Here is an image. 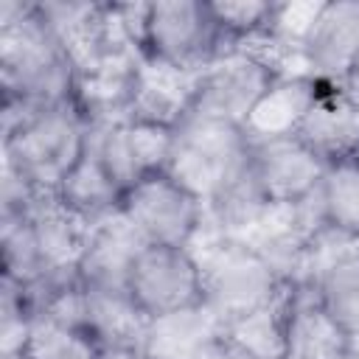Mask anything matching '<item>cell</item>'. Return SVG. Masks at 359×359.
<instances>
[{
	"label": "cell",
	"mask_w": 359,
	"mask_h": 359,
	"mask_svg": "<svg viewBox=\"0 0 359 359\" xmlns=\"http://www.w3.org/2000/svg\"><path fill=\"white\" fill-rule=\"evenodd\" d=\"M76 67L45 22L39 3H0L3 115L73 101Z\"/></svg>",
	"instance_id": "1"
},
{
	"label": "cell",
	"mask_w": 359,
	"mask_h": 359,
	"mask_svg": "<svg viewBox=\"0 0 359 359\" xmlns=\"http://www.w3.org/2000/svg\"><path fill=\"white\" fill-rule=\"evenodd\" d=\"M90 129L73 101L3 115V165L36 194H56L87 151Z\"/></svg>",
	"instance_id": "2"
},
{
	"label": "cell",
	"mask_w": 359,
	"mask_h": 359,
	"mask_svg": "<svg viewBox=\"0 0 359 359\" xmlns=\"http://www.w3.org/2000/svg\"><path fill=\"white\" fill-rule=\"evenodd\" d=\"M202 247H191L202 269V306L222 328L275 303L292 283L252 244L236 236L202 230ZM196 238V241H199ZM194 241V244H196Z\"/></svg>",
	"instance_id": "3"
},
{
	"label": "cell",
	"mask_w": 359,
	"mask_h": 359,
	"mask_svg": "<svg viewBox=\"0 0 359 359\" xmlns=\"http://www.w3.org/2000/svg\"><path fill=\"white\" fill-rule=\"evenodd\" d=\"M252 143L238 123L191 112L174 129L168 174L196 194L205 208L250 174Z\"/></svg>",
	"instance_id": "4"
},
{
	"label": "cell",
	"mask_w": 359,
	"mask_h": 359,
	"mask_svg": "<svg viewBox=\"0 0 359 359\" xmlns=\"http://www.w3.org/2000/svg\"><path fill=\"white\" fill-rule=\"evenodd\" d=\"M233 45L222 34L210 0H157L146 8L140 53L182 70H205Z\"/></svg>",
	"instance_id": "5"
},
{
	"label": "cell",
	"mask_w": 359,
	"mask_h": 359,
	"mask_svg": "<svg viewBox=\"0 0 359 359\" xmlns=\"http://www.w3.org/2000/svg\"><path fill=\"white\" fill-rule=\"evenodd\" d=\"M297 283L311 286L325 314L348 334L359 359V238L325 227L309 247Z\"/></svg>",
	"instance_id": "6"
},
{
	"label": "cell",
	"mask_w": 359,
	"mask_h": 359,
	"mask_svg": "<svg viewBox=\"0 0 359 359\" xmlns=\"http://www.w3.org/2000/svg\"><path fill=\"white\" fill-rule=\"evenodd\" d=\"M121 210L149 244L163 247H194L208 224L205 202L168 171L132 185L121 199Z\"/></svg>",
	"instance_id": "7"
},
{
	"label": "cell",
	"mask_w": 359,
	"mask_h": 359,
	"mask_svg": "<svg viewBox=\"0 0 359 359\" xmlns=\"http://www.w3.org/2000/svg\"><path fill=\"white\" fill-rule=\"evenodd\" d=\"M129 294L149 317L202 306V269L191 247L146 244L129 272Z\"/></svg>",
	"instance_id": "8"
},
{
	"label": "cell",
	"mask_w": 359,
	"mask_h": 359,
	"mask_svg": "<svg viewBox=\"0 0 359 359\" xmlns=\"http://www.w3.org/2000/svg\"><path fill=\"white\" fill-rule=\"evenodd\" d=\"M90 146L98 154L107 174L126 194L140 180L168 168L174 129L146 121H115L90 129Z\"/></svg>",
	"instance_id": "9"
},
{
	"label": "cell",
	"mask_w": 359,
	"mask_h": 359,
	"mask_svg": "<svg viewBox=\"0 0 359 359\" xmlns=\"http://www.w3.org/2000/svg\"><path fill=\"white\" fill-rule=\"evenodd\" d=\"M275 81L278 73L269 65L241 48H230L202 70L194 109L244 129V121Z\"/></svg>",
	"instance_id": "10"
},
{
	"label": "cell",
	"mask_w": 359,
	"mask_h": 359,
	"mask_svg": "<svg viewBox=\"0 0 359 359\" xmlns=\"http://www.w3.org/2000/svg\"><path fill=\"white\" fill-rule=\"evenodd\" d=\"M303 56L317 81L348 87L359 70V0H323Z\"/></svg>",
	"instance_id": "11"
},
{
	"label": "cell",
	"mask_w": 359,
	"mask_h": 359,
	"mask_svg": "<svg viewBox=\"0 0 359 359\" xmlns=\"http://www.w3.org/2000/svg\"><path fill=\"white\" fill-rule=\"evenodd\" d=\"M294 137L325 168L359 160V95L348 87L323 84L300 118Z\"/></svg>",
	"instance_id": "12"
},
{
	"label": "cell",
	"mask_w": 359,
	"mask_h": 359,
	"mask_svg": "<svg viewBox=\"0 0 359 359\" xmlns=\"http://www.w3.org/2000/svg\"><path fill=\"white\" fill-rule=\"evenodd\" d=\"M252 177L269 205H297L317 194L325 165L294 137H272L252 143Z\"/></svg>",
	"instance_id": "13"
},
{
	"label": "cell",
	"mask_w": 359,
	"mask_h": 359,
	"mask_svg": "<svg viewBox=\"0 0 359 359\" xmlns=\"http://www.w3.org/2000/svg\"><path fill=\"white\" fill-rule=\"evenodd\" d=\"M149 241L137 233L129 216L118 208L90 227L84 255L79 261V280L90 289L129 292V272Z\"/></svg>",
	"instance_id": "14"
},
{
	"label": "cell",
	"mask_w": 359,
	"mask_h": 359,
	"mask_svg": "<svg viewBox=\"0 0 359 359\" xmlns=\"http://www.w3.org/2000/svg\"><path fill=\"white\" fill-rule=\"evenodd\" d=\"M202 70H182L149 56H140L137 87L129 118L177 129L196 107Z\"/></svg>",
	"instance_id": "15"
},
{
	"label": "cell",
	"mask_w": 359,
	"mask_h": 359,
	"mask_svg": "<svg viewBox=\"0 0 359 359\" xmlns=\"http://www.w3.org/2000/svg\"><path fill=\"white\" fill-rule=\"evenodd\" d=\"M140 56H143L140 50L112 53L104 62L76 73L73 104L81 109L90 126L129 118L135 87H137Z\"/></svg>",
	"instance_id": "16"
},
{
	"label": "cell",
	"mask_w": 359,
	"mask_h": 359,
	"mask_svg": "<svg viewBox=\"0 0 359 359\" xmlns=\"http://www.w3.org/2000/svg\"><path fill=\"white\" fill-rule=\"evenodd\" d=\"M79 320L107 353H140L149 328V317L137 309L129 292H104L90 286H81Z\"/></svg>",
	"instance_id": "17"
},
{
	"label": "cell",
	"mask_w": 359,
	"mask_h": 359,
	"mask_svg": "<svg viewBox=\"0 0 359 359\" xmlns=\"http://www.w3.org/2000/svg\"><path fill=\"white\" fill-rule=\"evenodd\" d=\"M283 359H353L348 334L325 314L306 283L292 286Z\"/></svg>",
	"instance_id": "18"
},
{
	"label": "cell",
	"mask_w": 359,
	"mask_h": 359,
	"mask_svg": "<svg viewBox=\"0 0 359 359\" xmlns=\"http://www.w3.org/2000/svg\"><path fill=\"white\" fill-rule=\"evenodd\" d=\"M320 87H323V81H317L314 76L278 79L269 87V93L255 104L250 118L244 121V132H247L250 143H264L272 137L294 135L300 118L311 107Z\"/></svg>",
	"instance_id": "19"
},
{
	"label": "cell",
	"mask_w": 359,
	"mask_h": 359,
	"mask_svg": "<svg viewBox=\"0 0 359 359\" xmlns=\"http://www.w3.org/2000/svg\"><path fill=\"white\" fill-rule=\"evenodd\" d=\"M222 331L224 328L205 306L165 314V317L149 320L140 356L143 359H199V353Z\"/></svg>",
	"instance_id": "20"
},
{
	"label": "cell",
	"mask_w": 359,
	"mask_h": 359,
	"mask_svg": "<svg viewBox=\"0 0 359 359\" xmlns=\"http://www.w3.org/2000/svg\"><path fill=\"white\" fill-rule=\"evenodd\" d=\"M25 359H109L101 342L76 320L36 311L17 348Z\"/></svg>",
	"instance_id": "21"
},
{
	"label": "cell",
	"mask_w": 359,
	"mask_h": 359,
	"mask_svg": "<svg viewBox=\"0 0 359 359\" xmlns=\"http://www.w3.org/2000/svg\"><path fill=\"white\" fill-rule=\"evenodd\" d=\"M56 196L73 213H79L81 219L95 224V222H101L104 216H109V213H115L121 208L123 191L115 185V180L107 174V168L101 165L98 154L87 143V151L73 165V171L65 177V182L59 185Z\"/></svg>",
	"instance_id": "22"
},
{
	"label": "cell",
	"mask_w": 359,
	"mask_h": 359,
	"mask_svg": "<svg viewBox=\"0 0 359 359\" xmlns=\"http://www.w3.org/2000/svg\"><path fill=\"white\" fill-rule=\"evenodd\" d=\"M325 227L359 238V160L328 165L317 188Z\"/></svg>",
	"instance_id": "23"
},
{
	"label": "cell",
	"mask_w": 359,
	"mask_h": 359,
	"mask_svg": "<svg viewBox=\"0 0 359 359\" xmlns=\"http://www.w3.org/2000/svg\"><path fill=\"white\" fill-rule=\"evenodd\" d=\"M292 286L275 303H269L266 309H261V311L238 320L236 325L224 328V334H230L236 342H241L258 359H283V348H286V317H289Z\"/></svg>",
	"instance_id": "24"
},
{
	"label": "cell",
	"mask_w": 359,
	"mask_h": 359,
	"mask_svg": "<svg viewBox=\"0 0 359 359\" xmlns=\"http://www.w3.org/2000/svg\"><path fill=\"white\" fill-rule=\"evenodd\" d=\"M210 11L222 28V34L230 39V45L264 34L272 25L275 3L266 0H210Z\"/></svg>",
	"instance_id": "25"
},
{
	"label": "cell",
	"mask_w": 359,
	"mask_h": 359,
	"mask_svg": "<svg viewBox=\"0 0 359 359\" xmlns=\"http://www.w3.org/2000/svg\"><path fill=\"white\" fill-rule=\"evenodd\" d=\"M199 359H258V356H252L241 342H236L230 334H219L202 353H199Z\"/></svg>",
	"instance_id": "26"
},
{
	"label": "cell",
	"mask_w": 359,
	"mask_h": 359,
	"mask_svg": "<svg viewBox=\"0 0 359 359\" xmlns=\"http://www.w3.org/2000/svg\"><path fill=\"white\" fill-rule=\"evenodd\" d=\"M0 359H25V356H22L20 351H3V353H0Z\"/></svg>",
	"instance_id": "27"
},
{
	"label": "cell",
	"mask_w": 359,
	"mask_h": 359,
	"mask_svg": "<svg viewBox=\"0 0 359 359\" xmlns=\"http://www.w3.org/2000/svg\"><path fill=\"white\" fill-rule=\"evenodd\" d=\"M109 359H143L140 353H109Z\"/></svg>",
	"instance_id": "28"
},
{
	"label": "cell",
	"mask_w": 359,
	"mask_h": 359,
	"mask_svg": "<svg viewBox=\"0 0 359 359\" xmlns=\"http://www.w3.org/2000/svg\"><path fill=\"white\" fill-rule=\"evenodd\" d=\"M348 90H353V93L359 95V70H356V76H353V81L348 84Z\"/></svg>",
	"instance_id": "29"
}]
</instances>
